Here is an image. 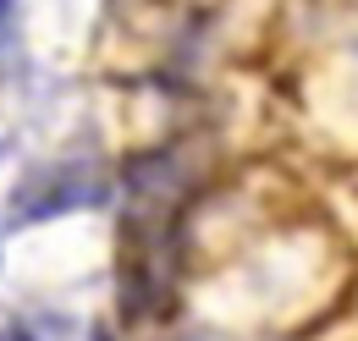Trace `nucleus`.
I'll return each mask as SVG.
<instances>
[{
    "label": "nucleus",
    "mask_w": 358,
    "mask_h": 341,
    "mask_svg": "<svg viewBox=\"0 0 358 341\" xmlns=\"http://www.w3.org/2000/svg\"><path fill=\"white\" fill-rule=\"evenodd\" d=\"M0 341H34V336H28V331H6Z\"/></svg>",
    "instance_id": "1"
}]
</instances>
